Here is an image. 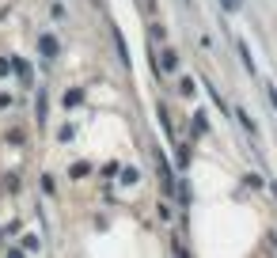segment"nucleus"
<instances>
[{
    "mask_svg": "<svg viewBox=\"0 0 277 258\" xmlns=\"http://www.w3.org/2000/svg\"><path fill=\"white\" fill-rule=\"evenodd\" d=\"M221 4L228 8V12H235V8H240V0H221Z\"/></svg>",
    "mask_w": 277,
    "mask_h": 258,
    "instance_id": "f03ea898",
    "label": "nucleus"
},
{
    "mask_svg": "<svg viewBox=\"0 0 277 258\" xmlns=\"http://www.w3.org/2000/svg\"><path fill=\"white\" fill-rule=\"evenodd\" d=\"M38 50H42L46 57H57V38L53 34H42V38H38Z\"/></svg>",
    "mask_w": 277,
    "mask_h": 258,
    "instance_id": "f257e3e1",
    "label": "nucleus"
}]
</instances>
